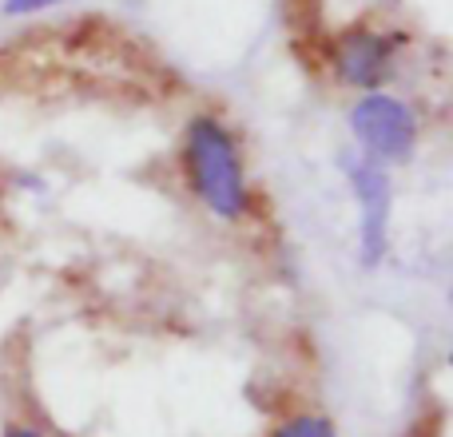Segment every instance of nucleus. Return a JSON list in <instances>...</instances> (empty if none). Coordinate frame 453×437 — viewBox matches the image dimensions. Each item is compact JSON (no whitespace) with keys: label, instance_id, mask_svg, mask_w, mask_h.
Instances as JSON below:
<instances>
[{"label":"nucleus","instance_id":"7ed1b4c3","mask_svg":"<svg viewBox=\"0 0 453 437\" xmlns=\"http://www.w3.org/2000/svg\"><path fill=\"white\" fill-rule=\"evenodd\" d=\"M338 172H342L354 199V211H358V263L366 271H378L386 263V255H390V218H394L390 172L378 167L374 159L358 156L354 148L338 156Z\"/></svg>","mask_w":453,"mask_h":437},{"label":"nucleus","instance_id":"f03ea898","mask_svg":"<svg viewBox=\"0 0 453 437\" xmlns=\"http://www.w3.org/2000/svg\"><path fill=\"white\" fill-rule=\"evenodd\" d=\"M346 127H350L354 151L366 159H374L378 167H398L410 164L422 140V119H418L414 104L402 100L390 88L354 96V104L346 108Z\"/></svg>","mask_w":453,"mask_h":437},{"label":"nucleus","instance_id":"f257e3e1","mask_svg":"<svg viewBox=\"0 0 453 437\" xmlns=\"http://www.w3.org/2000/svg\"><path fill=\"white\" fill-rule=\"evenodd\" d=\"M180 167L191 199L219 223H242L255 215V188L242 159V143L215 111H199L188 119Z\"/></svg>","mask_w":453,"mask_h":437},{"label":"nucleus","instance_id":"0eeeda50","mask_svg":"<svg viewBox=\"0 0 453 437\" xmlns=\"http://www.w3.org/2000/svg\"><path fill=\"white\" fill-rule=\"evenodd\" d=\"M0 437H48L44 430H36V426H24V422H12V426H4V433Z\"/></svg>","mask_w":453,"mask_h":437},{"label":"nucleus","instance_id":"423d86ee","mask_svg":"<svg viewBox=\"0 0 453 437\" xmlns=\"http://www.w3.org/2000/svg\"><path fill=\"white\" fill-rule=\"evenodd\" d=\"M68 4V0H4L0 4V12L12 16V20H20V16H40V12H52V8Z\"/></svg>","mask_w":453,"mask_h":437},{"label":"nucleus","instance_id":"20e7f679","mask_svg":"<svg viewBox=\"0 0 453 437\" xmlns=\"http://www.w3.org/2000/svg\"><path fill=\"white\" fill-rule=\"evenodd\" d=\"M402 48L406 44H402L398 32L354 24V28L338 32L334 44H330V76H334V84L350 88L354 96L378 92V88L390 84Z\"/></svg>","mask_w":453,"mask_h":437},{"label":"nucleus","instance_id":"39448f33","mask_svg":"<svg viewBox=\"0 0 453 437\" xmlns=\"http://www.w3.org/2000/svg\"><path fill=\"white\" fill-rule=\"evenodd\" d=\"M271 437H338V430L322 414H290L274 426Z\"/></svg>","mask_w":453,"mask_h":437}]
</instances>
